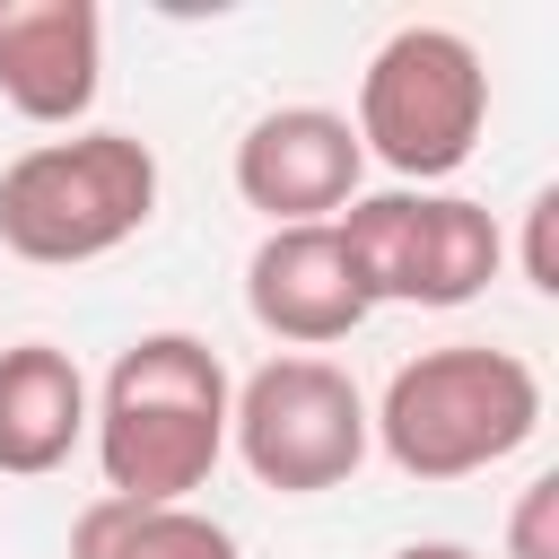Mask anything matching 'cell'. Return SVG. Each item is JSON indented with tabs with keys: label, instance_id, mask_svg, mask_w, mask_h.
<instances>
[{
	"label": "cell",
	"instance_id": "cell-8",
	"mask_svg": "<svg viewBox=\"0 0 559 559\" xmlns=\"http://www.w3.org/2000/svg\"><path fill=\"white\" fill-rule=\"evenodd\" d=\"M245 314L271 341H288V349L314 358V349L349 341L376 306H367V288H358L349 253H341V227L314 218V227H271L245 253Z\"/></svg>",
	"mask_w": 559,
	"mask_h": 559
},
{
	"label": "cell",
	"instance_id": "cell-2",
	"mask_svg": "<svg viewBox=\"0 0 559 559\" xmlns=\"http://www.w3.org/2000/svg\"><path fill=\"white\" fill-rule=\"evenodd\" d=\"M533 428H542V376L489 341H445V349L402 358L384 402L367 411V437L384 445V463L428 489L524 454Z\"/></svg>",
	"mask_w": 559,
	"mask_h": 559
},
{
	"label": "cell",
	"instance_id": "cell-9",
	"mask_svg": "<svg viewBox=\"0 0 559 559\" xmlns=\"http://www.w3.org/2000/svg\"><path fill=\"white\" fill-rule=\"evenodd\" d=\"M105 87V17L96 0H0V105L70 131Z\"/></svg>",
	"mask_w": 559,
	"mask_h": 559
},
{
	"label": "cell",
	"instance_id": "cell-3",
	"mask_svg": "<svg viewBox=\"0 0 559 559\" xmlns=\"http://www.w3.org/2000/svg\"><path fill=\"white\" fill-rule=\"evenodd\" d=\"M157 218V148L131 131L35 140L0 166V245L35 271H79Z\"/></svg>",
	"mask_w": 559,
	"mask_h": 559
},
{
	"label": "cell",
	"instance_id": "cell-1",
	"mask_svg": "<svg viewBox=\"0 0 559 559\" xmlns=\"http://www.w3.org/2000/svg\"><path fill=\"white\" fill-rule=\"evenodd\" d=\"M227 367L210 341L192 332H140L105 384L87 393V437H96V472L105 498H140V507H183L192 489H210L218 454H227Z\"/></svg>",
	"mask_w": 559,
	"mask_h": 559
},
{
	"label": "cell",
	"instance_id": "cell-14",
	"mask_svg": "<svg viewBox=\"0 0 559 559\" xmlns=\"http://www.w3.org/2000/svg\"><path fill=\"white\" fill-rule=\"evenodd\" d=\"M393 559H480V550H463V542H402Z\"/></svg>",
	"mask_w": 559,
	"mask_h": 559
},
{
	"label": "cell",
	"instance_id": "cell-12",
	"mask_svg": "<svg viewBox=\"0 0 559 559\" xmlns=\"http://www.w3.org/2000/svg\"><path fill=\"white\" fill-rule=\"evenodd\" d=\"M507 559H559V472H533L507 515Z\"/></svg>",
	"mask_w": 559,
	"mask_h": 559
},
{
	"label": "cell",
	"instance_id": "cell-4",
	"mask_svg": "<svg viewBox=\"0 0 559 559\" xmlns=\"http://www.w3.org/2000/svg\"><path fill=\"white\" fill-rule=\"evenodd\" d=\"M358 148L411 192L445 183L489 131V70L454 26H393L358 70Z\"/></svg>",
	"mask_w": 559,
	"mask_h": 559
},
{
	"label": "cell",
	"instance_id": "cell-13",
	"mask_svg": "<svg viewBox=\"0 0 559 559\" xmlns=\"http://www.w3.org/2000/svg\"><path fill=\"white\" fill-rule=\"evenodd\" d=\"M524 288L533 297H559V192L550 183L524 201Z\"/></svg>",
	"mask_w": 559,
	"mask_h": 559
},
{
	"label": "cell",
	"instance_id": "cell-5",
	"mask_svg": "<svg viewBox=\"0 0 559 559\" xmlns=\"http://www.w3.org/2000/svg\"><path fill=\"white\" fill-rule=\"evenodd\" d=\"M332 227H341V253H349L367 306H437L445 314V306H472L507 262L498 218L463 192H411V183L358 192Z\"/></svg>",
	"mask_w": 559,
	"mask_h": 559
},
{
	"label": "cell",
	"instance_id": "cell-6",
	"mask_svg": "<svg viewBox=\"0 0 559 559\" xmlns=\"http://www.w3.org/2000/svg\"><path fill=\"white\" fill-rule=\"evenodd\" d=\"M227 445L236 463L280 489V498H323L341 489L358 463H367V393L349 384V367L332 358H306V349H280L262 358L236 402H227Z\"/></svg>",
	"mask_w": 559,
	"mask_h": 559
},
{
	"label": "cell",
	"instance_id": "cell-7",
	"mask_svg": "<svg viewBox=\"0 0 559 559\" xmlns=\"http://www.w3.org/2000/svg\"><path fill=\"white\" fill-rule=\"evenodd\" d=\"M358 175H367V148L349 131V114H332V105H271L236 140V192L271 227L341 218L358 201Z\"/></svg>",
	"mask_w": 559,
	"mask_h": 559
},
{
	"label": "cell",
	"instance_id": "cell-10",
	"mask_svg": "<svg viewBox=\"0 0 559 559\" xmlns=\"http://www.w3.org/2000/svg\"><path fill=\"white\" fill-rule=\"evenodd\" d=\"M87 437V376L52 341H9L0 349V472L44 480L79 454Z\"/></svg>",
	"mask_w": 559,
	"mask_h": 559
},
{
	"label": "cell",
	"instance_id": "cell-11",
	"mask_svg": "<svg viewBox=\"0 0 559 559\" xmlns=\"http://www.w3.org/2000/svg\"><path fill=\"white\" fill-rule=\"evenodd\" d=\"M70 559H245L218 515L183 507H140V498H87L70 515Z\"/></svg>",
	"mask_w": 559,
	"mask_h": 559
}]
</instances>
